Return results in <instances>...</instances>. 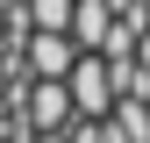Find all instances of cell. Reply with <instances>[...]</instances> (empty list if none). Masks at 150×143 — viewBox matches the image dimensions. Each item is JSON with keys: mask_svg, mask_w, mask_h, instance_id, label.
Wrapping results in <instances>:
<instances>
[{"mask_svg": "<svg viewBox=\"0 0 150 143\" xmlns=\"http://www.w3.org/2000/svg\"><path fill=\"white\" fill-rule=\"evenodd\" d=\"M0 43H7V0H0Z\"/></svg>", "mask_w": 150, "mask_h": 143, "instance_id": "cell-8", "label": "cell"}, {"mask_svg": "<svg viewBox=\"0 0 150 143\" xmlns=\"http://www.w3.org/2000/svg\"><path fill=\"white\" fill-rule=\"evenodd\" d=\"M22 122H29L36 136H64L71 122H79V115H71V86H64V79H36V86H29V115H22Z\"/></svg>", "mask_w": 150, "mask_h": 143, "instance_id": "cell-2", "label": "cell"}, {"mask_svg": "<svg viewBox=\"0 0 150 143\" xmlns=\"http://www.w3.org/2000/svg\"><path fill=\"white\" fill-rule=\"evenodd\" d=\"M22 64H29V79H71L79 43H71V36H43V29H29V36H22Z\"/></svg>", "mask_w": 150, "mask_h": 143, "instance_id": "cell-3", "label": "cell"}, {"mask_svg": "<svg viewBox=\"0 0 150 143\" xmlns=\"http://www.w3.org/2000/svg\"><path fill=\"white\" fill-rule=\"evenodd\" d=\"M64 143H107V122H71Z\"/></svg>", "mask_w": 150, "mask_h": 143, "instance_id": "cell-6", "label": "cell"}, {"mask_svg": "<svg viewBox=\"0 0 150 143\" xmlns=\"http://www.w3.org/2000/svg\"><path fill=\"white\" fill-rule=\"evenodd\" d=\"M136 64H143V72H150V29H143V36H136Z\"/></svg>", "mask_w": 150, "mask_h": 143, "instance_id": "cell-7", "label": "cell"}, {"mask_svg": "<svg viewBox=\"0 0 150 143\" xmlns=\"http://www.w3.org/2000/svg\"><path fill=\"white\" fill-rule=\"evenodd\" d=\"M36 143H64V136H36Z\"/></svg>", "mask_w": 150, "mask_h": 143, "instance_id": "cell-9", "label": "cell"}, {"mask_svg": "<svg viewBox=\"0 0 150 143\" xmlns=\"http://www.w3.org/2000/svg\"><path fill=\"white\" fill-rule=\"evenodd\" d=\"M71 7H79V0H29V29H43V36H71Z\"/></svg>", "mask_w": 150, "mask_h": 143, "instance_id": "cell-5", "label": "cell"}, {"mask_svg": "<svg viewBox=\"0 0 150 143\" xmlns=\"http://www.w3.org/2000/svg\"><path fill=\"white\" fill-rule=\"evenodd\" d=\"M64 86H71V115L79 122H107L115 115V72H107V57H79Z\"/></svg>", "mask_w": 150, "mask_h": 143, "instance_id": "cell-1", "label": "cell"}, {"mask_svg": "<svg viewBox=\"0 0 150 143\" xmlns=\"http://www.w3.org/2000/svg\"><path fill=\"white\" fill-rule=\"evenodd\" d=\"M107 36H115V7H107V0H79V7H71V43H79V57H100Z\"/></svg>", "mask_w": 150, "mask_h": 143, "instance_id": "cell-4", "label": "cell"}]
</instances>
